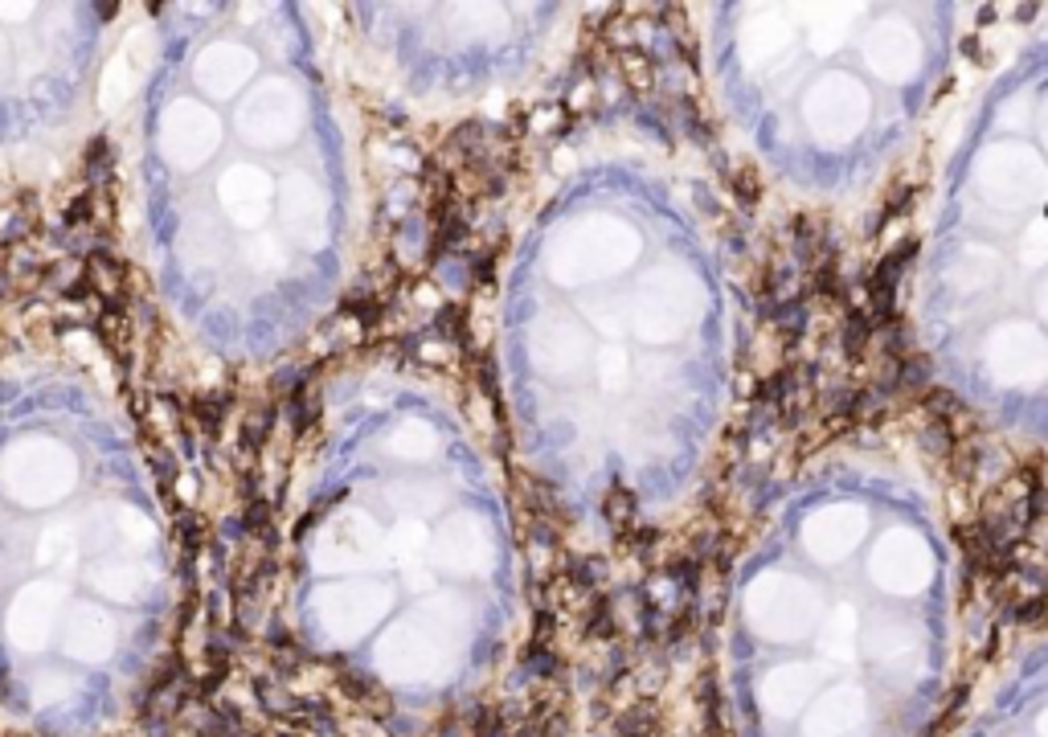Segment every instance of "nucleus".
Returning a JSON list of instances; mask_svg holds the SVG:
<instances>
[{"instance_id": "nucleus-7", "label": "nucleus", "mask_w": 1048, "mask_h": 737, "mask_svg": "<svg viewBox=\"0 0 1048 737\" xmlns=\"http://www.w3.org/2000/svg\"><path fill=\"white\" fill-rule=\"evenodd\" d=\"M864 717V692L860 688H832L827 697L811 709L807 717V737H840Z\"/></svg>"}, {"instance_id": "nucleus-5", "label": "nucleus", "mask_w": 1048, "mask_h": 737, "mask_svg": "<svg viewBox=\"0 0 1048 737\" xmlns=\"http://www.w3.org/2000/svg\"><path fill=\"white\" fill-rule=\"evenodd\" d=\"M344 58L405 111L447 119L537 87L574 38L557 4H349Z\"/></svg>"}, {"instance_id": "nucleus-1", "label": "nucleus", "mask_w": 1048, "mask_h": 737, "mask_svg": "<svg viewBox=\"0 0 1048 737\" xmlns=\"http://www.w3.org/2000/svg\"><path fill=\"white\" fill-rule=\"evenodd\" d=\"M320 17L127 9L107 70L127 263L180 353L214 373L291 361L365 258L361 119Z\"/></svg>"}, {"instance_id": "nucleus-2", "label": "nucleus", "mask_w": 1048, "mask_h": 737, "mask_svg": "<svg viewBox=\"0 0 1048 737\" xmlns=\"http://www.w3.org/2000/svg\"><path fill=\"white\" fill-rule=\"evenodd\" d=\"M680 185L619 131L566 140L517 202L496 368L517 459L569 521L680 497L713 394L717 295Z\"/></svg>"}, {"instance_id": "nucleus-3", "label": "nucleus", "mask_w": 1048, "mask_h": 737, "mask_svg": "<svg viewBox=\"0 0 1048 737\" xmlns=\"http://www.w3.org/2000/svg\"><path fill=\"white\" fill-rule=\"evenodd\" d=\"M275 586L295 643L361 697L447 705L492 676L525 623L505 468L427 368L332 373L278 500Z\"/></svg>"}, {"instance_id": "nucleus-8", "label": "nucleus", "mask_w": 1048, "mask_h": 737, "mask_svg": "<svg viewBox=\"0 0 1048 737\" xmlns=\"http://www.w3.org/2000/svg\"><path fill=\"white\" fill-rule=\"evenodd\" d=\"M1040 734L1048 737V713H1045V717H1040Z\"/></svg>"}, {"instance_id": "nucleus-6", "label": "nucleus", "mask_w": 1048, "mask_h": 737, "mask_svg": "<svg viewBox=\"0 0 1048 737\" xmlns=\"http://www.w3.org/2000/svg\"><path fill=\"white\" fill-rule=\"evenodd\" d=\"M124 17L95 4H0V185H41L107 111Z\"/></svg>"}, {"instance_id": "nucleus-4", "label": "nucleus", "mask_w": 1048, "mask_h": 737, "mask_svg": "<svg viewBox=\"0 0 1048 737\" xmlns=\"http://www.w3.org/2000/svg\"><path fill=\"white\" fill-rule=\"evenodd\" d=\"M165 492L119 385L75 341L0 356V713L82 734L177 623Z\"/></svg>"}]
</instances>
